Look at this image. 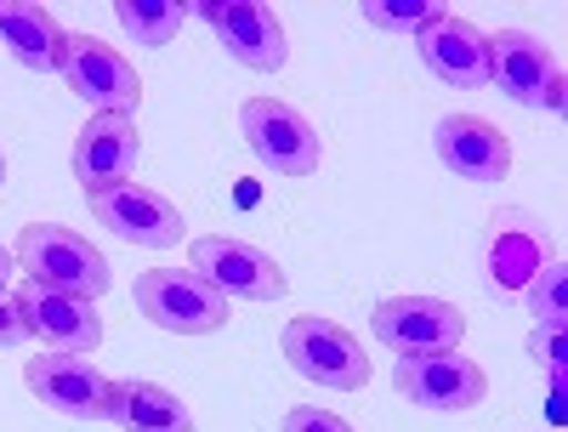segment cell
<instances>
[{
	"instance_id": "1",
	"label": "cell",
	"mask_w": 568,
	"mask_h": 432,
	"mask_svg": "<svg viewBox=\"0 0 568 432\" xmlns=\"http://www.w3.org/2000/svg\"><path fill=\"white\" fill-rule=\"evenodd\" d=\"M12 262L29 273V284H45V291H63V297H85L98 302L109 297V262L85 245L74 228H58V222H29L18 239H12Z\"/></svg>"
},
{
	"instance_id": "2",
	"label": "cell",
	"mask_w": 568,
	"mask_h": 432,
	"mask_svg": "<svg viewBox=\"0 0 568 432\" xmlns=\"http://www.w3.org/2000/svg\"><path fill=\"white\" fill-rule=\"evenodd\" d=\"M278 353H284V364H291L302 381H313V388L358 393L364 381H369V353H364V342H358L347 324L318 319V313H296L291 324H284Z\"/></svg>"
},
{
	"instance_id": "3",
	"label": "cell",
	"mask_w": 568,
	"mask_h": 432,
	"mask_svg": "<svg viewBox=\"0 0 568 432\" xmlns=\"http://www.w3.org/2000/svg\"><path fill=\"white\" fill-rule=\"evenodd\" d=\"M131 297L136 313L165 335H216L227 324V297H216L194 268H149Z\"/></svg>"
},
{
	"instance_id": "4",
	"label": "cell",
	"mask_w": 568,
	"mask_h": 432,
	"mask_svg": "<svg viewBox=\"0 0 568 432\" xmlns=\"http://www.w3.org/2000/svg\"><path fill=\"white\" fill-rule=\"evenodd\" d=\"M369 330L398 359H433V353H460L466 313L444 297H387L375 302Z\"/></svg>"
},
{
	"instance_id": "5",
	"label": "cell",
	"mask_w": 568,
	"mask_h": 432,
	"mask_svg": "<svg viewBox=\"0 0 568 432\" xmlns=\"http://www.w3.org/2000/svg\"><path fill=\"white\" fill-rule=\"evenodd\" d=\"M240 131L245 149L273 171V177H313L324 160V142L313 131V120L278 98H245L240 103Z\"/></svg>"
},
{
	"instance_id": "6",
	"label": "cell",
	"mask_w": 568,
	"mask_h": 432,
	"mask_svg": "<svg viewBox=\"0 0 568 432\" xmlns=\"http://www.w3.org/2000/svg\"><path fill=\"white\" fill-rule=\"evenodd\" d=\"M23 388L63 421H114V381L85 353H34Z\"/></svg>"
},
{
	"instance_id": "7",
	"label": "cell",
	"mask_w": 568,
	"mask_h": 432,
	"mask_svg": "<svg viewBox=\"0 0 568 432\" xmlns=\"http://www.w3.org/2000/svg\"><path fill=\"white\" fill-rule=\"evenodd\" d=\"M58 74L69 80V91L91 114H136L142 109V74L131 69L125 52H114L98 34H69Z\"/></svg>"
},
{
	"instance_id": "8",
	"label": "cell",
	"mask_w": 568,
	"mask_h": 432,
	"mask_svg": "<svg viewBox=\"0 0 568 432\" xmlns=\"http://www.w3.org/2000/svg\"><path fill=\"white\" fill-rule=\"evenodd\" d=\"M489 86H500V98L535 114H562V69L546 46L524 29L489 34Z\"/></svg>"
},
{
	"instance_id": "9",
	"label": "cell",
	"mask_w": 568,
	"mask_h": 432,
	"mask_svg": "<svg viewBox=\"0 0 568 432\" xmlns=\"http://www.w3.org/2000/svg\"><path fill=\"white\" fill-rule=\"evenodd\" d=\"M187 268H194L211 291L227 297V302H278L284 297V268L267 251L245 245V239H227V233L194 239Z\"/></svg>"
},
{
	"instance_id": "10",
	"label": "cell",
	"mask_w": 568,
	"mask_h": 432,
	"mask_svg": "<svg viewBox=\"0 0 568 432\" xmlns=\"http://www.w3.org/2000/svg\"><path fill=\"white\" fill-rule=\"evenodd\" d=\"M18 302V319H23V335L40 342L45 353H98L103 348V319H98V302L85 297H63V291H45V284H29L12 297Z\"/></svg>"
},
{
	"instance_id": "11",
	"label": "cell",
	"mask_w": 568,
	"mask_h": 432,
	"mask_svg": "<svg viewBox=\"0 0 568 432\" xmlns=\"http://www.w3.org/2000/svg\"><path fill=\"white\" fill-rule=\"evenodd\" d=\"M200 18L211 23L216 46L240 63V69H256V74H273L291 58V40H284V23L273 7H256V0H205Z\"/></svg>"
},
{
	"instance_id": "12",
	"label": "cell",
	"mask_w": 568,
	"mask_h": 432,
	"mask_svg": "<svg viewBox=\"0 0 568 432\" xmlns=\"http://www.w3.org/2000/svg\"><path fill=\"white\" fill-rule=\"evenodd\" d=\"M393 388H398V399H409L420 410L460 415V410L484 404L489 375H484L478 359H466V353H433V359H398Z\"/></svg>"
},
{
	"instance_id": "13",
	"label": "cell",
	"mask_w": 568,
	"mask_h": 432,
	"mask_svg": "<svg viewBox=\"0 0 568 432\" xmlns=\"http://www.w3.org/2000/svg\"><path fill=\"white\" fill-rule=\"evenodd\" d=\"M91 217H98L114 239L142 245V251L182 245V211L165 194H154V188H136V182L103 188V194H91Z\"/></svg>"
},
{
	"instance_id": "14",
	"label": "cell",
	"mask_w": 568,
	"mask_h": 432,
	"mask_svg": "<svg viewBox=\"0 0 568 432\" xmlns=\"http://www.w3.org/2000/svg\"><path fill=\"white\" fill-rule=\"evenodd\" d=\"M546 257H551V239L524 211L489 217V228H484V279L495 284V297L517 302L529 291V279L546 268Z\"/></svg>"
},
{
	"instance_id": "15",
	"label": "cell",
	"mask_w": 568,
	"mask_h": 432,
	"mask_svg": "<svg viewBox=\"0 0 568 432\" xmlns=\"http://www.w3.org/2000/svg\"><path fill=\"white\" fill-rule=\"evenodd\" d=\"M142 154V131L136 114H91L74 137V182L85 194H103V188L131 182Z\"/></svg>"
},
{
	"instance_id": "16",
	"label": "cell",
	"mask_w": 568,
	"mask_h": 432,
	"mask_svg": "<svg viewBox=\"0 0 568 432\" xmlns=\"http://www.w3.org/2000/svg\"><path fill=\"white\" fill-rule=\"evenodd\" d=\"M415 46H420V63L433 69L444 86H455V91L489 86V34L471 23V18H460V12L444 7L433 23L415 34Z\"/></svg>"
},
{
	"instance_id": "17",
	"label": "cell",
	"mask_w": 568,
	"mask_h": 432,
	"mask_svg": "<svg viewBox=\"0 0 568 432\" xmlns=\"http://www.w3.org/2000/svg\"><path fill=\"white\" fill-rule=\"evenodd\" d=\"M438 160L460 177V182H506L511 177V142L500 125L478 120V114H444L433 131Z\"/></svg>"
},
{
	"instance_id": "18",
	"label": "cell",
	"mask_w": 568,
	"mask_h": 432,
	"mask_svg": "<svg viewBox=\"0 0 568 432\" xmlns=\"http://www.w3.org/2000/svg\"><path fill=\"white\" fill-rule=\"evenodd\" d=\"M63 40L69 29L58 23V12L34 7V0H0V46L7 58L29 74H58L63 69Z\"/></svg>"
},
{
	"instance_id": "19",
	"label": "cell",
	"mask_w": 568,
	"mask_h": 432,
	"mask_svg": "<svg viewBox=\"0 0 568 432\" xmlns=\"http://www.w3.org/2000/svg\"><path fill=\"white\" fill-rule=\"evenodd\" d=\"M114 421L125 432H194L187 404L160 381H114Z\"/></svg>"
},
{
	"instance_id": "20",
	"label": "cell",
	"mask_w": 568,
	"mask_h": 432,
	"mask_svg": "<svg viewBox=\"0 0 568 432\" xmlns=\"http://www.w3.org/2000/svg\"><path fill=\"white\" fill-rule=\"evenodd\" d=\"M114 18L136 46H171L182 34L187 7L182 0H114Z\"/></svg>"
},
{
	"instance_id": "21",
	"label": "cell",
	"mask_w": 568,
	"mask_h": 432,
	"mask_svg": "<svg viewBox=\"0 0 568 432\" xmlns=\"http://www.w3.org/2000/svg\"><path fill=\"white\" fill-rule=\"evenodd\" d=\"M517 302H529L535 324H562V313H568V268H562V257H546V268L529 279V291Z\"/></svg>"
},
{
	"instance_id": "22",
	"label": "cell",
	"mask_w": 568,
	"mask_h": 432,
	"mask_svg": "<svg viewBox=\"0 0 568 432\" xmlns=\"http://www.w3.org/2000/svg\"><path fill=\"white\" fill-rule=\"evenodd\" d=\"M358 12H364V23L387 29V34H420L444 7L438 0H364Z\"/></svg>"
},
{
	"instance_id": "23",
	"label": "cell",
	"mask_w": 568,
	"mask_h": 432,
	"mask_svg": "<svg viewBox=\"0 0 568 432\" xmlns=\"http://www.w3.org/2000/svg\"><path fill=\"white\" fill-rule=\"evenodd\" d=\"M284 432H353L336 410H318V404H296L284 415Z\"/></svg>"
},
{
	"instance_id": "24",
	"label": "cell",
	"mask_w": 568,
	"mask_h": 432,
	"mask_svg": "<svg viewBox=\"0 0 568 432\" xmlns=\"http://www.w3.org/2000/svg\"><path fill=\"white\" fill-rule=\"evenodd\" d=\"M529 353L540 359V364H551V370H562V324H535V335H529Z\"/></svg>"
},
{
	"instance_id": "25",
	"label": "cell",
	"mask_w": 568,
	"mask_h": 432,
	"mask_svg": "<svg viewBox=\"0 0 568 432\" xmlns=\"http://www.w3.org/2000/svg\"><path fill=\"white\" fill-rule=\"evenodd\" d=\"M12 342H23V319H18V302L0 291V348H12Z\"/></svg>"
},
{
	"instance_id": "26",
	"label": "cell",
	"mask_w": 568,
	"mask_h": 432,
	"mask_svg": "<svg viewBox=\"0 0 568 432\" xmlns=\"http://www.w3.org/2000/svg\"><path fill=\"white\" fill-rule=\"evenodd\" d=\"M7 279H12V251L0 245V291H7Z\"/></svg>"
},
{
	"instance_id": "27",
	"label": "cell",
	"mask_w": 568,
	"mask_h": 432,
	"mask_svg": "<svg viewBox=\"0 0 568 432\" xmlns=\"http://www.w3.org/2000/svg\"><path fill=\"white\" fill-rule=\"evenodd\" d=\"M0 182H7V160H0Z\"/></svg>"
}]
</instances>
